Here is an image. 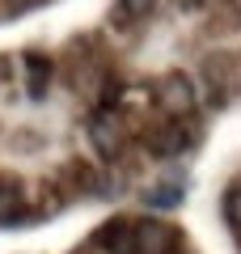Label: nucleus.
Wrapping results in <instances>:
<instances>
[{
	"label": "nucleus",
	"instance_id": "f257e3e1",
	"mask_svg": "<svg viewBox=\"0 0 241 254\" xmlns=\"http://www.w3.org/2000/svg\"><path fill=\"white\" fill-rule=\"evenodd\" d=\"M178 229L165 220H135V254H174Z\"/></svg>",
	"mask_w": 241,
	"mask_h": 254
},
{
	"label": "nucleus",
	"instance_id": "f03ea898",
	"mask_svg": "<svg viewBox=\"0 0 241 254\" xmlns=\"http://www.w3.org/2000/svg\"><path fill=\"white\" fill-rule=\"evenodd\" d=\"M161 106L170 110V119H190L195 115V89L182 72H170L161 81Z\"/></svg>",
	"mask_w": 241,
	"mask_h": 254
},
{
	"label": "nucleus",
	"instance_id": "7ed1b4c3",
	"mask_svg": "<svg viewBox=\"0 0 241 254\" xmlns=\"http://www.w3.org/2000/svg\"><path fill=\"white\" fill-rule=\"evenodd\" d=\"M93 242H98L106 254H135V220H127V216L106 220Z\"/></svg>",
	"mask_w": 241,
	"mask_h": 254
},
{
	"label": "nucleus",
	"instance_id": "20e7f679",
	"mask_svg": "<svg viewBox=\"0 0 241 254\" xmlns=\"http://www.w3.org/2000/svg\"><path fill=\"white\" fill-rule=\"evenodd\" d=\"M144 144L157 157H174V153H186L190 148V131H182L178 119H174V123H165V127H152L148 136H144Z\"/></svg>",
	"mask_w": 241,
	"mask_h": 254
},
{
	"label": "nucleus",
	"instance_id": "39448f33",
	"mask_svg": "<svg viewBox=\"0 0 241 254\" xmlns=\"http://www.w3.org/2000/svg\"><path fill=\"white\" fill-rule=\"evenodd\" d=\"M89 140H93V148H98V157L102 161H115L119 153H123V131L115 127V119H93V127H89Z\"/></svg>",
	"mask_w": 241,
	"mask_h": 254
},
{
	"label": "nucleus",
	"instance_id": "423d86ee",
	"mask_svg": "<svg viewBox=\"0 0 241 254\" xmlns=\"http://www.w3.org/2000/svg\"><path fill=\"white\" fill-rule=\"evenodd\" d=\"M26 216V195H21L17 178H0V225H13V220Z\"/></svg>",
	"mask_w": 241,
	"mask_h": 254
},
{
	"label": "nucleus",
	"instance_id": "0eeeda50",
	"mask_svg": "<svg viewBox=\"0 0 241 254\" xmlns=\"http://www.w3.org/2000/svg\"><path fill=\"white\" fill-rule=\"evenodd\" d=\"M47 85H51V60L47 55H26V89H30V98L43 102Z\"/></svg>",
	"mask_w": 241,
	"mask_h": 254
},
{
	"label": "nucleus",
	"instance_id": "6e6552de",
	"mask_svg": "<svg viewBox=\"0 0 241 254\" xmlns=\"http://www.w3.org/2000/svg\"><path fill=\"white\" fill-rule=\"evenodd\" d=\"M229 68H233L229 55H207V68H203V72H207V85L216 89V102L229 98Z\"/></svg>",
	"mask_w": 241,
	"mask_h": 254
},
{
	"label": "nucleus",
	"instance_id": "1a4fd4ad",
	"mask_svg": "<svg viewBox=\"0 0 241 254\" xmlns=\"http://www.w3.org/2000/svg\"><path fill=\"white\" fill-rule=\"evenodd\" d=\"M152 9H157V0H119V13L131 17V21H144Z\"/></svg>",
	"mask_w": 241,
	"mask_h": 254
},
{
	"label": "nucleus",
	"instance_id": "9d476101",
	"mask_svg": "<svg viewBox=\"0 0 241 254\" xmlns=\"http://www.w3.org/2000/svg\"><path fill=\"white\" fill-rule=\"evenodd\" d=\"M178 199H182V195H178L174 187H157V190H148V203H152V208H174Z\"/></svg>",
	"mask_w": 241,
	"mask_h": 254
}]
</instances>
